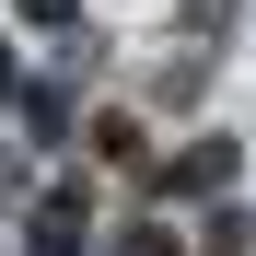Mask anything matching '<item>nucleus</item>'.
<instances>
[{"instance_id":"1","label":"nucleus","mask_w":256,"mask_h":256,"mask_svg":"<svg viewBox=\"0 0 256 256\" xmlns=\"http://www.w3.org/2000/svg\"><path fill=\"white\" fill-rule=\"evenodd\" d=\"M222 175H233V140H222V152H186V163H175L163 186H222Z\"/></svg>"},{"instance_id":"2","label":"nucleus","mask_w":256,"mask_h":256,"mask_svg":"<svg viewBox=\"0 0 256 256\" xmlns=\"http://www.w3.org/2000/svg\"><path fill=\"white\" fill-rule=\"evenodd\" d=\"M0 82H12V47H0Z\"/></svg>"}]
</instances>
